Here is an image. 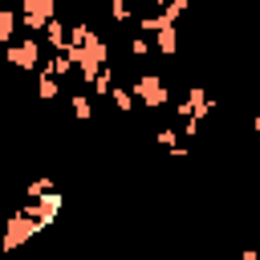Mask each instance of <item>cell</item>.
<instances>
[{
	"label": "cell",
	"mask_w": 260,
	"mask_h": 260,
	"mask_svg": "<svg viewBox=\"0 0 260 260\" xmlns=\"http://www.w3.org/2000/svg\"><path fill=\"white\" fill-rule=\"evenodd\" d=\"M69 53H73V65H77V73H81V81L89 85V77L102 69V65H110V45L89 28V37L81 41V45H65Z\"/></svg>",
	"instance_id": "1"
},
{
	"label": "cell",
	"mask_w": 260,
	"mask_h": 260,
	"mask_svg": "<svg viewBox=\"0 0 260 260\" xmlns=\"http://www.w3.org/2000/svg\"><path fill=\"white\" fill-rule=\"evenodd\" d=\"M37 232H41V223H37V219H32V215H28L24 207H20V211H16V215H8V223H4L0 248H4V252H12V248H20L24 240H32Z\"/></svg>",
	"instance_id": "2"
},
{
	"label": "cell",
	"mask_w": 260,
	"mask_h": 260,
	"mask_svg": "<svg viewBox=\"0 0 260 260\" xmlns=\"http://www.w3.org/2000/svg\"><path fill=\"white\" fill-rule=\"evenodd\" d=\"M4 61L12 69H37L41 65V41L37 37H24V41H8V53Z\"/></svg>",
	"instance_id": "3"
},
{
	"label": "cell",
	"mask_w": 260,
	"mask_h": 260,
	"mask_svg": "<svg viewBox=\"0 0 260 260\" xmlns=\"http://www.w3.org/2000/svg\"><path fill=\"white\" fill-rule=\"evenodd\" d=\"M130 93H134V98H142V106H150V110H154V106H162V102L171 98V89H167V81H162L158 73H142V77L130 85Z\"/></svg>",
	"instance_id": "4"
},
{
	"label": "cell",
	"mask_w": 260,
	"mask_h": 260,
	"mask_svg": "<svg viewBox=\"0 0 260 260\" xmlns=\"http://www.w3.org/2000/svg\"><path fill=\"white\" fill-rule=\"evenodd\" d=\"M61 207H65V195H57V191H41V195H32V203L24 207L41 228H49L57 215H61Z\"/></svg>",
	"instance_id": "5"
},
{
	"label": "cell",
	"mask_w": 260,
	"mask_h": 260,
	"mask_svg": "<svg viewBox=\"0 0 260 260\" xmlns=\"http://www.w3.org/2000/svg\"><path fill=\"white\" fill-rule=\"evenodd\" d=\"M20 24L28 28V32H41V24L49 20V16H57V0H20Z\"/></svg>",
	"instance_id": "6"
},
{
	"label": "cell",
	"mask_w": 260,
	"mask_h": 260,
	"mask_svg": "<svg viewBox=\"0 0 260 260\" xmlns=\"http://www.w3.org/2000/svg\"><path fill=\"white\" fill-rule=\"evenodd\" d=\"M207 110H211V98H207V89H199V85L187 93V102H179V118H195V122H203Z\"/></svg>",
	"instance_id": "7"
},
{
	"label": "cell",
	"mask_w": 260,
	"mask_h": 260,
	"mask_svg": "<svg viewBox=\"0 0 260 260\" xmlns=\"http://www.w3.org/2000/svg\"><path fill=\"white\" fill-rule=\"evenodd\" d=\"M154 49L167 53V57L179 53V28H175L171 20H162V16H158V28H154Z\"/></svg>",
	"instance_id": "8"
},
{
	"label": "cell",
	"mask_w": 260,
	"mask_h": 260,
	"mask_svg": "<svg viewBox=\"0 0 260 260\" xmlns=\"http://www.w3.org/2000/svg\"><path fill=\"white\" fill-rule=\"evenodd\" d=\"M41 69H45V73H53V77H65V73L73 69V53H69V49H57Z\"/></svg>",
	"instance_id": "9"
},
{
	"label": "cell",
	"mask_w": 260,
	"mask_h": 260,
	"mask_svg": "<svg viewBox=\"0 0 260 260\" xmlns=\"http://www.w3.org/2000/svg\"><path fill=\"white\" fill-rule=\"evenodd\" d=\"M93 93H69V110H73V118L77 122H89L93 118V102H89Z\"/></svg>",
	"instance_id": "10"
},
{
	"label": "cell",
	"mask_w": 260,
	"mask_h": 260,
	"mask_svg": "<svg viewBox=\"0 0 260 260\" xmlns=\"http://www.w3.org/2000/svg\"><path fill=\"white\" fill-rule=\"evenodd\" d=\"M41 32H45V41H49L53 49H65V24H61L57 16H49V20L41 24Z\"/></svg>",
	"instance_id": "11"
},
{
	"label": "cell",
	"mask_w": 260,
	"mask_h": 260,
	"mask_svg": "<svg viewBox=\"0 0 260 260\" xmlns=\"http://www.w3.org/2000/svg\"><path fill=\"white\" fill-rule=\"evenodd\" d=\"M16 24H20L16 8H0V45H8V41L16 37Z\"/></svg>",
	"instance_id": "12"
},
{
	"label": "cell",
	"mask_w": 260,
	"mask_h": 260,
	"mask_svg": "<svg viewBox=\"0 0 260 260\" xmlns=\"http://www.w3.org/2000/svg\"><path fill=\"white\" fill-rule=\"evenodd\" d=\"M37 98H61V77H53V73L41 69V77H37Z\"/></svg>",
	"instance_id": "13"
},
{
	"label": "cell",
	"mask_w": 260,
	"mask_h": 260,
	"mask_svg": "<svg viewBox=\"0 0 260 260\" xmlns=\"http://www.w3.org/2000/svg\"><path fill=\"white\" fill-rule=\"evenodd\" d=\"M89 85H93V93H98V98H106V93H110V85H114V69H110V65H102V69L89 77Z\"/></svg>",
	"instance_id": "14"
},
{
	"label": "cell",
	"mask_w": 260,
	"mask_h": 260,
	"mask_svg": "<svg viewBox=\"0 0 260 260\" xmlns=\"http://www.w3.org/2000/svg\"><path fill=\"white\" fill-rule=\"evenodd\" d=\"M106 98H114V106H118V110H130V106H134V93H130V89H122V85H110V93H106Z\"/></svg>",
	"instance_id": "15"
},
{
	"label": "cell",
	"mask_w": 260,
	"mask_h": 260,
	"mask_svg": "<svg viewBox=\"0 0 260 260\" xmlns=\"http://www.w3.org/2000/svg\"><path fill=\"white\" fill-rule=\"evenodd\" d=\"M110 16H114L118 24H126V20H130V4H126V0H110Z\"/></svg>",
	"instance_id": "16"
},
{
	"label": "cell",
	"mask_w": 260,
	"mask_h": 260,
	"mask_svg": "<svg viewBox=\"0 0 260 260\" xmlns=\"http://www.w3.org/2000/svg\"><path fill=\"white\" fill-rule=\"evenodd\" d=\"M158 146H167V150H175V146H179V134H175L171 126H162V130H158Z\"/></svg>",
	"instance_id": "17"
},
{
	"label": "cell",
	"mask_w": 260,
	"mask_h": 260,
	"mask_svg": "<svg viewBox=\"0 0 260 260\" xmlns=\"http://www.w3.org/2000/svg\"><path fill=\"white\" fill-rule=\"evenodd\" d=\"M130 53H134V57H146V53H150V41H146V37H130Z\"/></svg>",
	"instance_id": "18"
},
{
	"label": "cell",
	"mask_w": 260,
	"mask_h": 260,
	"mask_svg": "<svg viewBox=\"0 0 260 260\" xmlns=\"http://www.w3.org/2000/svg\"><path fill=\"white\" fill-rule=\"evenodd\" d=\"M41 191H53V179H32L28 183V195H41Z\"/></svg>",
	"instance_id": "19"
},
{
	"label": "cell",
	"mask_w": 260,
	"mask_h": 260,
	"mask_svg": "<svg viewBox=\"0 0 260 260\" xmlns=\"http://www.w3.org/2000/svg\"><path fill=\"white\" fill-rule=\"evenodd\" d=\"M138 28H142V32H154V28H158V16H142Z\"/></svg>",
	"instance_id": "20"
},
{
	"label": "cell",
	"mask_w": 260,
	"mask_h": 260,
	"mask_svg": "<svg viewBox=\"0 0 260 260\" xmlns=\"http://www.w3.org/2000/svg\"><path fill=\"white\" fill-rule=\"evenodd\" d=\"M57 4H61V0H57ZM65 4H77V0H65Z\"/></svg>",
	"instance_id": "21"
},
{
	"label": "cell",
	"mask_w": 260,
	"mask_h": 260,
	"mask_svg": "<svg viewBox=\"0 0 260 260\" xmlns=\"http://www.w3.org/2000/svg\"><path fill=\"white\" fill-rule=\"evenodd\" d=\"M154 4H167V0H154Z\"/></svg>",
	"instance_id": "22"
}]
</instances>
